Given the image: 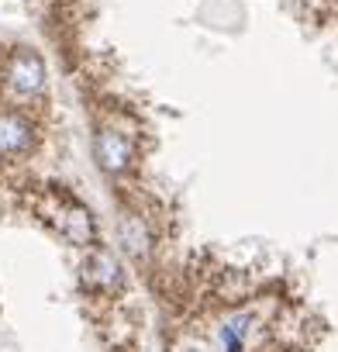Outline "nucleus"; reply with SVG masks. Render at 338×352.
I'll return each instance as SVG.
<instances>
[{"label":"nucleus","mask_w":338,"mask_h":352,"mask_svg":"<svg viewBox=\"0 0 338 352\" xmlns=\"http://www.w3.org/2000/svg\"><path fill=\"white\" fill-rule=\"evenodd\" d=\"M35 145V128L25 114L0 111V155H21Z\"/></svg>","instance_id":"f03ea898"},{"label":"nucleus","mask_w":338,"mask_h":352,"mask_svg":"<svg viewBox=\"0 0 338 352\" xmlns=\"http://www.w3.org/2000/svg\"><path fill=\"white\" fill-rule=\"evenodd\" d=\"M121 242L135 259L148 256V228L142 225V218H124L121 221Z\"/></svg>","instance_id":"423d86ee"},{"label":"nucleus","mask_w":338,"mask_h":352,"mask_svg":"<svg viewBox=\"0 0 338 352\" xmlns=\"http://www.w3.org/2000/svg\"><path fill=\"white\" fill-rule=\"evenodd\" d=\"M87 280H93L97 287H114V283H121V266L114 263L111 252H93V259L87 266Z\"/></svg>","instance_id":"20e7f679"},{"label":"nucleus","mask_w":338,"mask_h":352,"mask_svg":"<svg viewBox=\"0 0 338 352\" xmlns=\"http://www.w3.org/2000/svg\"><path fill=\"white\" fill-rule=\"evenodd\" d=\"M93 152H97V162H100L107 173H121V169L128 166V159H131V145H128V138H124L121 131H111V128L97 131Z\"/></svg>","instance_id":"7ed1b4c3"},{"label":"nucleus","mask_w":338,"mask_h":352,"mask_svg":"<svg viewBox=\"0 0 338 352\" xmlns=\"http://www.w3.org/2000/svg\"><path fill=\"white\" fill-rule=\"evenodd\" d=\"M63 232L76 242V245H90L93 242V221L83 208H69L66 218H63Z\"/></svg>","instance_id":"39448f33"},{"label":"nucleus","mask_w":338,"mask_h":352,"mask_svg":"<svg viewBox=\"0 0 338 352\" xmlns=\"http://www.w3.org/2000/svg\"><path fill=\"white\" fill-rule=\"evenodd\" d=\"M4 73H8V87L18 97H38L45 90V63L32 49H18L8 59V69Z\"/></svg>","instance_id":"f257e3e1"}]
</instances>
